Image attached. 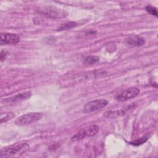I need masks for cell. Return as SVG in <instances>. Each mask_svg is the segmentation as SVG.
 <instances>
[{
  "label": "cell",
  "mask_w": 158,
  "mask_h": 158,
  "mask_svg": "<svg viewBox=\"0 0 158 158\" xmlns=\"http://www.w3.org/2000/svg\"><path fill=\"white\" fill-rule=\"evenodd\" d=\"M43 13L52 17H62L65 16V11L52 6H48L44 7Z\"/></svg>",
  "instance_id": "7"
},
{
  "label": "cell",
  "mask_w": 158,
  "mask_h": 158,
  "mask_svg": "<svg viewBox=\"0 0 158 158\" xmlns=\"http://www.w3.org/2000/svg\"><path fill=\"white\" fill-rule=\"evenodd\" d=\"M7 55V53L6 51L1 50V62H2L5 59Z\"/></svg>",
  "instance_id": "16"
},
{
  "label": "cell",
  "mask_w": 158,
  "mask_h": 158,
  "mask_svg": "<svg viewBox=\"0 0 158 158\" xmlns=\"http://www.w3.org/2000/svg\"><path fill=\"white\" fill-rule=\"evenodd\" d=\"M127 109H119V110H107L104 112V116L106 118H116L120 115H123L124 114L126 113Z\"/></svg>",
  "instance_id": "10"
},
{
  "label": "cell",
  "mask_w": 158,
  "mask_h": 158,
  "mask_svg": "<svg viewBox=\"0 0 158 158\" xmlns=\"http://www.w3.org/2000/svg\"><path fill=\"white\" fill-rule=\"evenodd\" d=\"M99 61V57L96 56H91L86 57L83 62L86 64H89V65H93L96 63H98Z\"/></svg>",
  "instance_id": "13"
},
{
  "label": "cell",
  "mask_w": 158,
  "mask_h": 158,
  "mask_svg": "<svg viewBox=\"0 0 158 158\" xmlns=\"http://www.w3.org/2000/svg\"><path fill=\"white\" fill-rule=\"evenodd\" d=\"M146 10L150 14L152 15H155L156 17H157L158 15H157V9L154 6H152L151 5H149V6H147L146 7Z\"/></svg>",
  "instance_id": "15"
},
{
  "label": "cell",
  "mask_w": 158,
  "mask_h": 158,
  "mask_svg": "<svg viewBox=\"0 0 158 158\" xmlns=\"http://www.w3.org/2000/svg\"><path fill=\"white\" fill-rule=\"evenodd\" d=\"M99 130V127L96 125H93L81 130L78 133L71 138L72 141H76L85 138V137H91L95 135Z\"/></svg>",
  "instance_id": "3"
},
{
  "label": "cell",
  "mask_w": 158,
  "mask_h": 158,
  "mask_svg": "<svg viewBox=\"0 0 158 158\" xmlns=\"http://www.w3.org/2000/svg\"><path fill=\"white\" fill-rule=\"evenodd\" d=\"M29 148V146L26 143H19L7 146L1 150L0 157H10L12 156H20L25 153Z\"/></svg>",
  "instance_id": "1"
},
{
  "label": "cell",
  "mask_w": 158,
  "mask_h": 158,
  "mask_svg": "<svg viewBox=\"0 0 158 158\" xmlns=\"http://www.w3.org/2000/svg\"><path fill=\"white\" fill-rule=\"evenodd\" d=\"M139 93L140 91L138 88L130 87L117 93L115 96V99L118 102H123L136 97L139 95Z\"/></svg>",
  "instance_id": "4"
},
{
  "label": "cell",
  "mask_w": 158,
  "mask_h": 158,
  "mask_svg": "<svg viewBox=\"0 0 158 158\" xmlns=\"http://www.w3.org/2000/svg\"><path fill=\"white\" fill-rule=\"evenodd\" d=\"M107 104L108 101L106 99H96L86 102L83 107V110L86 113H90L101 110L104 108Z\"/></svg>",
  "instance_id": "5"
},
{
  "label": "cell",
  "mask_w": 158,
  "mask_h": 158,
  "mask_svg": "<svg viewBox=\"0 0 158 158\" xmlns=\"http://www.w3.org/2000/svg\"><path fill=\"white\" fill-rule=\"evenodd\" d=\"M77 25V23L75 22H68L66 23H64L62 25H60L59 28H57V31H60L63 30H70L72 29L74 27H75Z\"/></svg>",
  "instance_id": "11"
},
{
  "label": "cell",
  "mask_w": 158,
  "mask_h": 158,
  "mask_svg": "<svg viewBox=\"0 0 158 158\" xmlns=\"http://www.w3.org/2000/svg\"><path fill=\"white\" fill-rule=\"evenodd\" d=\"M125 42L127 44L133 46H141L144 44L145 40L143 38L138 36H134L126 39Z\"/></svg>",
  "instance_id": "8"
},
{
  "label": "cell",
  "mask_w": 158,
  "mask_h": 158,
  "mask_svg": "<svg viewBox=\"0 0 158 158\" xmlns=\"http://www.w3.org/2000/svg\"><path fill=\"white\" fill-rule=\"evenodd\" d=\"M148 138L147 137H142V138H140L138 139H136L133 141H131V142H130V144H132V145H134V146H139V145H141V144H144L146 141H147Z\"/></svg>",
  "instance_id": "14"
},
{
  "label": "cell",
  "mask_w": 158,
  "mask_h": 158,
  "mask_svg": "<svg viewBox=\"0 0 158 158\" xmlns=\"http://www.w3.org/2000/svg\"><path fill=\"white\" fill-rule=\"evenodd\" d=\"M31 96V93L30 91H27L23 93H19L15 96H14L10 98H6L4 99V102H15L18 101H21V100H24V99H27L29 98H30Z\"/></svg>",
  "instance_id": "9"
},
{
  "label": "cell",
  "mask_w": 158,
  "mask_h": 158,
  "mask_svg": "<svg viewBox=\"0 0 158 158\" xmlns=\"http://www.w3.org/2000/svg\"><path fill=\"white\" fill-rule=\"evenodd\" d=\"M15 117V114L12 112H7L1 114V123H3L8 120L13 118Z\"/></svg>",
  "instance_id": "12"
},
{
  "label": "cell",
  "mask_w": 158,
  "mask_h": 158,
  "mask_svg": "<svg viewBox=\"0 0 158 158\" xmlns=\"http://www.w3.org/2000/svg\"><path fill=\"white\" fill-rule=\"evenodd\" d=\"M43 117V114L40 112H30L25 114L18 117L14 122L15 124L18 126L28 125L35 123Z\"/></svg>",
  "instance_id": "2"
},
{
  "label": "cell",
  "mask_w": 158,
  "mask_h": 158,
  "mask_svg": "<svg viewBox=\"0 0 158 158\" xmlns=\"http://www.w3.org/2000/svg\"><path fill=\"white\" fill-rule=\"evenodd\" d=\"M20 41V37L19 35L14 33H1L0 38L1 45H9L15 44Z\"/></svg>",
  "instance_id": "6"
}]
</instances>
